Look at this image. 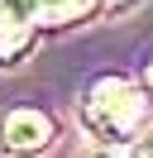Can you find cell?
Here are the masks:
<instances>
[{
    "label": "cell",
    "mask_w": 153,
    "mask_h": 158,
    "mask_svg": "<svg viewBox=\"0 0 153 158\" xmlns=\"http://www.w3.org/2000/svg\"><path fill=\"white\" fill-rule=\"evenodd\" d=\"M81 125L101 148L134 144L148 125V91L124 77H101L81 96Z\"/></svg>",
    "instance_id": "6da1fadb"
},
{
    "label": "cell",
    "mask_w": 153,
    "mask_h": 158,
    "mask_svg": "<svg viewBox=\"0 0 153 158\" xmlns=\"http://www.w3.org/2000/svg\"><path fill=\"white\" fill-rule=\"evenodd\" d=\"M129 158H153V129H143V134L134 139V153Z\"/></svg>",
    "instance_id": "5b68a950"
},
{
    "label": "cell",
    "mask_w": 153,
    "mask_h": 158,
    "mask_svg": "<svg viewBox=\"0 0 153 158\" xmlns=\"http://www.w3.org/2000/svg\"><path fill=\"white\" fill-rule=\"evenodd\" d=\"M143 86H153V58H148V67H143Z\"/></svg>",
    "instance_id": "52a82bcc"
},
{
    "label": "cell",
    "mask_w": 153,
    "mask_h": 158,
    "mask_svg": "<svg viewBox=\"0 0 153 158\" xmlns=\"http://www.w3.org/2000/svg\"><path fill=\"white\" fill-rule=\"evenodd\" d=\"M101 0H38L34 10V29H62V24H76L96 10Z\"/></svg>",
    "instance_id": "3957f363"
},
{
    "label": "cell",
    "mask_w": 153,
    "mask_h": 158,
    "mask_svg": "<svg viewBox=\"0 0 153 158\" xmlns=\"http://www.w3.org/2000/svg\"><path fill=\"white\" fill-rule=\"evenodd\" d=\"M34 24H0V67L10 62H24L29 48H34Z\"/></svg>",
    "instance_id": "277c9868"
},
{
    "label": "cell",
    "mask_w": 153,
    "mask_h": 158,
    "mask_svg": "<svg viewBox=\"0 0 153 158\" xmlns=\"http://www.w3.org/2000/svg\"><path fill=\"white\" fill-rule=\"evenodd\" d=\"M53 144V120L34 106H14L5 120H0V148L14 158H34Z\"/></svg>",
    "instance_id": "7a4b0ae2"
},
{
    "label": "cell",
    "mask_w": 153,
    "mask_h": 158,
    "mask_svg": "<svg viewBox=\"0 0 153 158\" xmlns=\"http://www.w3.org/2000/svg\"><path fill=\"white\" fill-rule=\"evenodd\" d=\"M81 158H124V153H115V148H101V144H96V148H86Z\"/></svg>",
    "instance_id": "8992f818"
},
{
    "label": "cell",
    "mask_w": 153,
    "mask_h": 158,
    "mask_svg": "<svg viewBox=\"0 0 153 158\" xmlns=\"http://www.w3.org/2000/svg\"><path fill=\"white\" fill-rule=\"evenodd\" d=\"M110 5H115V10H129V5H139V0H110Z\"/></svg>",
    "instance_id": "ba28073f"
}]
</instances>
